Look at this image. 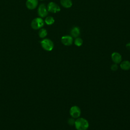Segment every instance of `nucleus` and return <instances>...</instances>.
<instances>
[{
    "label": "nucleus",
    "mask_w": 130,
    "mask_h": 130,
    "mask_svg": "<svg viewBox=\"0 0 130 130\" xmlns=\"http://www.w3.org/2000/svg\"><path fill=\"white\" fill-rule=\"evenodd\" d=\"M74 125L77 130H87L89 127V123L85 118L79 117L75 120Z\"/></svg>",
    "instance_id": "obj_1"
},
{
    "label": "nucleus",
    "mask_w": 130,
    "mask_h": 130,
    "mask_svg": "<svg viewBox=\"0 0 130 130\" xmlns=\"http://www.w3.org/2000/svg\"><path fill=\"white\" fill-rule=\"evenodd\" d=\"M44 24V21L41 17H37L34 19L31 22V26L34 29L41 28Z\"/></svg>",
    "instance_id": "obj_2"
},
{
    "label": "nucleus",
    "mask_w": 130,
    "mask_h": 130,
    "mask_svg": "<svg viewBox=\"0 0 130 130\" xmlns=\"http://www.w3.org/2000/svg\"><path fill=\"white\" fill-rule=\"evenodd\" d=\"M41 44L42 48L48 51H51L54 47L53 42L49 39H44L41 42Z\"/></svg>",
    "instance_id": "obj_3"
},
{
    "label": "nucleus",
    "mask_w": 130,
    "mask_h": 130,
    "mask_svg": "<svg viewBox=\"0 0 130 130\" xmlns=\"http://www.w3.org/2000/svg\"><path fill=\"white\" fill-rule=\"evenodd\" d=\"M70 115L72 118H78L81 115V110L77 106H73L70 109Z\"/></svg>",
    "instance_id": "obj_4"
},
{
    "label": "nucleus",
    "mask_w": 130,
    "mask_h": 130,
    "mask_svg": "<svg viewBox=\"0 0 130 130\" xmlns=\"http://www.w3.org/2000/svg\"><path fill=\"white\" fill-rule=\"evenodd\" d=\"M48 11L47 8L44 4H41L38 8V14L41 18H43L46 17L48 13Z\"/></svg>",
    "instance_id": "obj_5"
},
{
    "label": "nucleus",
    "mask_w": 130,
    "mask_h": 130,
    "mask_svg": "<svg viewBox=\"0 0 130 130\" xmlns=\"http://www.w3.org/2000/svg\"><path fill=\"white\" fill-rule=\"evenodd\" d=\"M47 10L49 12L55 13L60 11L59 6L54 2H50L47 6Z\"/></svg>",
    "instance_id": "obj_6"
},
{
    "label": "nucleus",
    "mask_w": 130,
    "mask_h": 130,
    "mask_svg": "<svg viewBox=\"0 0 130 130\" xmlns=\"http://www.w3.org/2000/svg\"><path fill=\"white\" fill-rule=\"evenodd\" d=\"M62 44L65 46H70L73 42V39L71 36H63L61 38Z\"/></svg>",
    "instance_id": "obj_7"
},
{
    "label": "nucleus",
    "mask_w": 130,
    "mask_h": 130,
    "mask_svg": "<svg viewBox=\"0 0 130 130\" xmlns=\"http://www.w3.org/2000/svg\"><path fill=\"white\" fill-rule=\"evenodd\" d=\"M111 59L114 63L119 64L121 62L122 56L118 52H114L111 54Z\"/></svg>",
    "instance_id": "obj_8"
},
{
    "label": "nucleus",
    "mask_w": 130,
    "mask_h": 130,
    "mask_svg": "<svg viewBox=\"0 0 130 130\" xmlns=\"http://www.w3.org/2000/svg\"><path fill=\"white\" fill-rule=\"evenodd\" d=\"M38 4V0H27L26 2V6L29 10L35 9Z\"/></svg>",
    "instance_id": "obj_9"
},
{
    "label": "nucleus",
    "mask_w": 130,
    "mask_h": 130,
    "mask_svg": "<svg viewBox=\"0 0 130 130\" xmlns=\"http://www.w3.org/2000/svg\"><path fill=\"white\" fill-rule=\"evenodd\" d=\"M70 34L72 37H74L75 38L78 37L80 34V28L77 26H74L71 30Z\"/></svg>",
    "instance_id": "obj_10"
},
{
    "label": "nucleus",
    "mask_w": 130,
    "mask_h": 130,
    "mask_svg": "<svg viewBox=\"0 0 130 130\" xmlns=\"http://www.w3.org/2000/svg\"><path fill=\"white\" fill-rule=\"evenodd\" d=\"M120 68L124 71H128L130 69V61L128 60H124L120 62Z\"/></svg>",
    "instance_id": "obj_11"
},
{
    "label": "nucleus",
    "mask_w": 130,
    "mask_h": 130,
    "mask_svg": "<svg viewBox=\"0 0 130 130\" xmlns=\"http://www.w3.org/2000/svg\"><path fill=\"white\" fill-rule=\"evenodd\" d=\"M61 6L65 8H70L72 6V2L71 0H60Z\"/></svg>",
    "instance_id": "obj_12"
},
{
    "label": "nucleus",
    "mask_w": 130,
    "mask_h": 130,
    "mask_svg": "<svg viewBox=\"0 0 130 130\" xmlns=\"http://www.w3.org/2000/svg\"><path fill=\"white\" fill-rule=\"evenodd\" d=\"M54 21L55 20H54V18L51 16H47L46 17V18L45 19V23L48 25L53 24L54 22Z\"/></svg>",
    "instance_id": "obj_13"
},
{
    "label": "nucleus",
    "mask_w": 130,
    "mask_h": 130,
    "mask_svg": "<svg viewBox=\"0 0 130 130\" xmlns=\"http://www.w3.org/2000/svg\"><path fill=\"white\" fill-rule=\"evenodd\" d=\"M47 35V31L45 28H41L39 31V36L41 38H44Z\"/></svg>",
    "instance_id": "obj_14"
},
{
    "label": "nucleus",
    "mask_w": 130,
    "mask_h": 130,
    "mask_svg": "<svg viewBox=\"0 0 130 130\" xmlns=\"http://www.w3.org/2000/svg\"><path fill=\"white\" fill-rule=\"evenodd\" d=\"M83 40L81 38H79V37L76 38V39L74 40L75 45L78 47L81 46L83 44Z\"/></svg>",
    "instance_id": "obj_15"
},
{
    "label": "nucleus",
    "mask_w": 130,
    "mask_h": 130,
    "mask_svg": "<svg viewBox=\"0 0 130 130\" xmlns=\"http://www.w3.org/2000/svg\"><path fill=\"white\" fill-rule=\"evenodd\" d=\"M75 122V118H70L68 120V123L70 125H74Z\"/></svg>",
    "instance_id": "obj_16"
},
{
    "label": "nucleus",
    "mask_w": 130,
    "mask_h": 130,
    "mask_svg": "<svg viewBox=\"0 0 130 130\" xmlns=\"http://www.w3.org/2000/svg\"><path fill=\"white\" fill-rule=\"evenodd\" d=\"M118 67L117 64L116 63H113L111 66V70L113 71H116L118 70Z\"/></svg>",
    "instance_id": "obj_17"
},
{
    "label": "nucleus",
    "mask_w": 130,
    "mask_h": 130,
    "mask_svg": "<svg viewBox=\"0 0 130 130\" xmlns=\"http://www.w3.org/2000/svg\"><path fill=\"white\" fill-rule=\"evenodd\" d=\"M126 49H127V50H128L130 51V42H129V43H128L126 44Z\"/></svg>",
    "instance_id": "obj_18"
},
{
    "label": "nucleus",
    "mask_w": 130,
    "mask_h": 130,
    "mask_svg": "<svg viewBox=\"0 0 130 130\" xmlns=\"http://www.w3.org/2000/svg\"><path fill=\"white\" fill-rule=\"evenodd\" d=\"M41 1H43V0H41Z\"/></svg>",
    "instance_id": "obj_19"
}]
</instances>
